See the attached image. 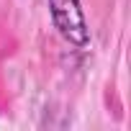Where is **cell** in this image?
Returning a JSON list of instances; mask_svg holds the SVG:
<instances>
[{
    "label": "cell",
    "instance_id": "cell-1",
    "mask_svg": "<svg viewBox=\"0 0 131 131\" xmlns=\"http://www.w3.org/2000/svg\"><path fill=\"white\" fill-rule=\"evenodd\" d=\"M46 5H49L51 23L64 41L72 44L75 49L90 46V26L80 0H46Z\"/></svg>",
    "mask_w": 131,
    "mask_h": 131
}]
</instances>
